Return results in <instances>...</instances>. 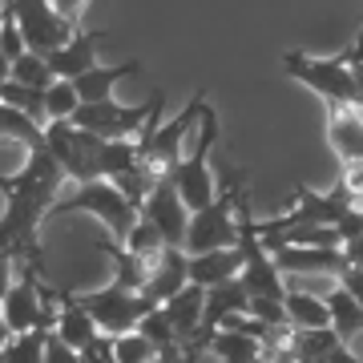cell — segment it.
<instances>
[{"label":"cell","mask_w":363,"mask_h":363,"mask_svg":"<svg viewBox=\"0 0 363 363\" xmlns=\"http://www.w3.org/2000/svg\"><path fill=\"white\" fill-rule=\"evenodd\" d=\"M65 169L57 166L49 145H33L25 154V166L13 178L0 174V247L13 262H33L45 271V247H40V222H49L52 202L65 190Z\"/></svg>","instance_id":"cell-1"},{"label":"cell","mask_w":363,"mask_h":363,"mask_svg":"<svg viewBox=\"0 0 363 363\" xmlns=\"http://www.w3.org/2000/svg\"><path fill=\"white\" fill-rule=\"evenodd\" d=\"M162 109H166V101L150 113L145 130L133 138L145 178L154 182V186L162 178H169V174L178 169V162L186 157L182 150H186V142L198 133V121H202V109H206V89H194V97L186 101V109H178L174 117H162Z\"/></svg>","instance_id":"cell-2"},{"label":"cell","mask_w":363,"mask_h":363,"mask_svg":"<svg viewBox=\"0 0 363 363\" xmlns=\"http://www.w3.org/2000/svg\"><path fill=\"white\" fill-rule=\"evenodd\" d=\"M247 169L226 166L222 174V190L214 202L190 214V230H186V255H206V250H230L238 247V206L247 202Z\"/></svg>","instance_id":"cell-3"},{"label":"cell","mask_w":363,"mask_h":363,"mask_svg":"<svg viewBox=\"0 0 363 363\" xmlns=\"http://www.w3.org/2000/svg\"><path fill=\"white\" fill-rule=\"evenodd\" d=\"M61 214H93L113 238H125L142 210L133 206L113 182L97 178V182H77V186L61 190V198L49 210V218H61Z\"/></svg>","instance_id":"cell-4"},{"label":"cell","mask_w":363,"mask_h":363,"mask_svg":"<svg viewBox=\"0 0 363 363\" xmlns=\"http://www.w3.org/2000/svg\"><path fill=\"white\" fill-rule=\"evenodd\" d=\"M283 69L298 85H307L315 97H323L327 109L359 101V81L343 57H311V52H283Z\"/></svg>","instance_id":"cell-5"},{"label":"cell","mask_w":363,"mask_h":363,"mask_svg":"<svg viewBox=\"0 0 363 363\" xmlns=\"http://www.w3.org/2000/svg\"><path fill=\"white\" fill-rule=\"evenodd\" d=\"M81 303H85V311L93 315V323L101 327L105 339L138 331V323L154 311V303H150L142 291H130V286L113 283V279L105 286H97V291H89V295H81Z\"/></svg>","instance_id":"cell-6"},{"label":"cell","mask_w":363,"mask_h":363,"mask_svg":"<svg viewBox=\"0 0 363 363\" xmlns=\"http://www.w3.org/2000/svg\"><path fill=\"white\" fill-rule=\"evenodd\" d=\"M45 145H49V154L57 157V166L65 169V178L77 186V182H97V157H101V145L105 138L97 133L81 130L73 121H49L45 125Z\"/></svg>","instance_id":"cell-7"},{"label":"cell","mask_w":363,"mask_h":363,"mask_svg":"<svg viewBox=\"0 0 363 363\" xmlns=\"http://www.w3.org/2000/svg\"><path fill=\"white\" fill-rule=\"evenodd\" d=\"M162 101H166L162 89L150 93L145 105H121V101L109 97V101H97V105H81L77 113H73V125L97 133V138H138V133L145 130L150 113H154Z\"/></svg>","instance_id":"cell-8"},{"label":"cell","mask_w":363,"mask_h":363,"mask_svg":"<svg viewBox=\"0 0 363 363\" xmlns=\"http://www.w3.org/2000/svg\"><path fill=\"white\" fill-rule=\"evenodd\" d=\"M9 13H13V21L21 25V33H25V45L33 52H40V57H49L52 49L69 45V40L81 33L77 25H69L65 16L52 13L49 0H13Z\"/></svg>","instance_id":"cell-9"},{"label":"cell","mask_w":363,"mask_h":363,"mask_svg":"<svg viewBox=\"0 0 363 363\" xmlns=\"http://www.w3.org/2000/svg\"><path fill=\"white\" fill-rule=\"evenodd\" d=\"M142 218H150L157 226V234L166 238V247H178L186 250V230H190V206L182 202V194L174 190V182L162 178L145 194L142 202Z\"/></svg>","instance_id":"cell-10"},{"label":"cell","mask_w":363,"mask_h":363,"mask_svg":"<svg viewBox=\"0 0 363 363\" xmlns=\"http://www.w3.org/2000/svg\"><path fill=\"white\" fill-rule=\"evenodd\" d=\"M274 267L291 279V274H331L339 279V271L347 267L343 247H271Z\"/></svg>","instance_id":"cell-11"},{"label":"cell","mask_w":363,"mask_h":363,"mask_svg":"<svg viewBox=\"0 0 363 363\" xmlns=\"http://www.w3.org/2000/svg\"><path fill=\"white\" fill-rule=\"evenodd\" d=\"M52 335L69 343L73 351H89L97 339H101V327L93 323V315L85 311L81 295H69V291H57V327Z\"/></svg>","instance_id":"cell-12"},{"label":"cell","mask_w":363,"mask_h":363,"mask_svg":"<svg viewBox=\"0 0 363 363\" xmlns=\"http://www.w3.org/2000/svg\"><path fill=\"white\" fill-rule=\"evenodd\" d=\"M327 142L335 150L339 166L363 162V101L335 105V109L327 113Z\"/></svg>","instance_id":"cell-13"},{"label":"cell","mask_w":363,"mask_h":363,"mask_svg":"<svg viewBox=\"0 0 363 363\" xmlns=\"http://www.w3.org/2000/svg\"><path fill=\"white\" fill-rule=\"evenodd\" d=\"M105 33L101 28H93V33H77V37L69 40V45H61V49H52L45 61H49L52 77L57 81H77L81 73H89L93 65H97V49H101Z\"/></svg>","instance_id":"cell-14"},{"label":"cell","mask_w":363,"mask_h":363,"mask_svg":"<svg viewBox=\"0 0 363 363\" xmlns=\"http://www.w3.org/2000/svg\"><path fill=\"white\" fill-rule=\"evenodd\" d=\"M182 286H190V255L178 247H169L162 259H157L154 274H150V283H145L142 295L154 303V307H162V303H169V298L178 295Z\"/></svg>","instance_id":"cell-15"},{"label":"cell","mask_w":363,"mask_h":363,"mask_svg":"<svg viewBox=\"0 0 363 363\" xmlns=\"http://www.w3.org/2000/svg\"><path fill=\"white\" fill-rule=\"evenodd\" d=\"M291 355L298 363H363L331 327H323V331H295V351Z\"/></svg>","instance_id":"cell-16"},{"label":"cell","mask_w":363,"mask_h":363,"mask_svg":"<svg viewBox=\"0 0 363 363\" xmlns=\"http://www.w3.org/2000/svg\"><path fill=\"white\" fill-rule=\"evenodd\" d=\"M130 73H142V61H121V65H93L89 73H81L73 81V89H77L81 105H97V101H109L113 89L121 81L130 77Z\"/></svg>","instance_id":"cell-17"},{"label":"cell","mask_w":363,"mask_h":363,"mask_svg":"<svg viewBox=\"0 0 363 363\" xmlns=\"http://www.w3.org/2000/svg\"><path fill=\"white\" fill-rule=\"evenodd\" d=\"M238 271H242V250H238V247H230V250H206V255H190V283L202 286V291L238 279Z\"/></svg>","instance_id":"cell-18"},{"label":"cell","mask_w":363,"mask_h":363,"mask_svg":"<svg viewBox=\"0 0 363 363\" xmlns=\"http://www.w3.org/2000/svg\"><path fill=\"white\" fill-rule=\"evenodd\" d=\"M283 311H286V323L295 327V331H323V327H331L327 298L315 295V291H295V286H286Z\"/></svg>","instance_id":"cell-19"},{"label":"cell","mask_w":363,"mask_h":363,"mask_svg":"<svg viewBox=\"0 0 363 363\" xmlns=\"http://www.w3.org/2000/svg\"><path fill=\"white\" fill-rule=\"evenodd\" d=\"M327 298V311H331V331H335L343 343L351 347V339H359L363 335V307H359V298L351 295V291H343V286H331V295Z\"/></svg>","instance_id":"cell-20"},{"label":"cell","mask_w":363,"mask_h":363,"mask_svg":"<svg viewBox=\"0 0 363 363\" xmlns=\"http://www.w3.org/2000/svg\"><path fill=\"white\" fill-rule=\"evenodd\" d=\"M210 355H218L222 363H267L262 339L242 335V331H230V327H222L218 335L210 339Z\"/></svg>","instance_id":"cell-21"},{"label":"cell","mask_w":363,"mask_h":363,"mask_svg":"<svg viewBox=\"0 0 363 363\" xmlns=\"http://www.w3.org/2000/svg\"><path fill=\"white\" fill-rule=\"evenodd\" d=\"M117 242L130 250L133 259L150 262V267H157V259H162V255L169 250V247H166V238L157 234V226H154L150 218H142V214H138V222L130 226V234H125V238H117Z\"/></svg>","instance_id":"cell-22"},{"label":"cell","mask_w":363,"mask_h":363,"mask_svg":"<svg viewBox=\"0 0 363 363\" xmlns=\"http://www.w3.org/2000/svg\"><path fill=\"white\" fill-rule=\"evenodd\" d=\"M109 351L117 363H182V355H162L142 331H125V335L109 339Z\"/></svg>","instance_id":"cell-23"},{"label":"cell","mask_w":363,"mask_h":363,"mask_svg":"<svg viewBox=\"0 0 363 363\" xmlns=\"http://www.w3.org/2000/svg\"><path fill=\"white\" fill-rule=\"evenodd\" d=\"M0 142H21L25 150H33V145H45V130L21 109L0 105Z\"/></svg>","instance_id":"cell-24"},{"label":"cell","mask_w":363,"mask_h":363,"mask_svg":"<svg viewBox=\"0 0 363 363\" xmlns=\"http://www.w3.org/2000/svg\"><path fill=\"white\" fill-rule=\"evenodd\" d=\"M0 105H13L25 117H33L40 130L49 125V113H45V93L28 89V85H16V81H0Z\"/></svg>","instance_id":"cell-25"},{"label":"cell","mask_w":363,"mask_h":363,"mask_svg":"<svg viewBox=\"0 0 363 363\" xmlns=\"http://www.w3.org/2000/svg\"><path fill=\"white\" fill-rule=\"evenodd\" d=\"M9 81H16V85H28V89H40V93H45L57 77H52L49 61H45L40 52L28 49L25 57H16V61H13V73H9Z\"/></svg>","instance_id":"cell-26"},{"label":"cell","mask_w":363,"mask_h":363,"mask_svg":"<svg viewBox=\"0 0 363 363\" xmlns=\"http://www.w3.org/2000/svg\"><path fill=\"white\" fill-rule=\"evenodd\" d=\"M81 109V97L73 89V81H52L45 89V113L49 121H73V113Z\"/></svg>","instance_id":"cell-27"},{"label":"cell","mask_w":363,"mask_h":363,"mask_svg":"<svg viewBox=\"0 0 363 363\" xmlns=\"http://www.w3.org/2000/svg\"><path fill=\"white\" fill-rule=\"evenodd\" d=\"M45 335L49 331H25L13 335L9 347L0 351V363H45Z\"/></svg>","instance_id":"cell-28"},{"label":"cell","mask_w":363,"mask_h":363,"mask_svg":"<svg viewBox=\"0 0 363 363\" xmlns=\"http://www.w3.org/2000/svg\"><path fill=\"white\" fill-rule=\"evenodd\" d=\"M9 13V9H4ZM0 49H4V57L9 61H16V57H25L28 45H25V33H21V25L13 21V13L4 16V28H0Z\"/></svg>","instance_id":"cell-29"},{"label":"cell","mask_w":363,"mask_h":363,"mask_svg":"<svg viewBox=\"0 0 363 363\" xmlns=\"http://www.w3.org/2000/svg\"><path fill=\"white\" fill-rule=\"evenodd\" d=\"M339 190L355 202V206H363V162H347V166H339Z\"/></svg>","instance_id":"cell-30"},{"label":"cell","mask_w":363,"mask_h":363,"mask_svg":"<svg viewBox=\"0 0 363 363\" xmlns=\"http://www.w3.org/2000/svg\"><path fill=\"white\" fill-rule=\"evenodd\" d=\"M45 363H81V351H73L69 343H61V339L52 335H45Z\"/></svg>","instance_id":"cell-31"},{"label":"cell","mask_w":363,"mask_h":363,"mask_svg":"<svg viewBox=\"0 0 363 363\" xmlns=\"http://www.w3.org/2000/svg\"><path fill=\"white\" fill-rule=\"evenodd\" d=\"M49 4H52V13L65 16L69 25H77V28H81V16H85V9H89V0H49Z\"/></svg>","instance_id":"cell-32"},{"label":"cell","mask_w":363,"mask_h":363,"mask_svg":"<svg viewBox=\"0 0 363 363\" xmlns=\"http://www.w3.org/2000/svg\"><path fill=\"white\" fill-rule=\"evenodd\" d=\"M13 259H9V250L0 247V303H4V295H9V286H13Z\"/></svg>","instance_id":"cell-33"},{"label":"cell","mask_w":363,"mask_h":363,"mask_svg":"<svg viewBox=\"0 0 363 363\" xmlns=\"http://www.w3.org/2000/svg\"><path fill=\"white\" fill-rule=\"evenodd\" d=\"M9 339H13V331H9V323H4V311H0V351L9 347Z\"/></svg>","instance_id":"cell-34"},{"label":"cell","mask_w":363,"mask_h":363,"mask_svg":"<svg viewBox=\"0 0 363 363\" xmlns=\"http://www.w3.org/2000/svg\"><path fill=\"white\" fill-rule=\"evenodd\" d=\"M9 73H13V61L4 57V49H0V81H9Z\"/></svg>","instance_id":"cell-35"},{"label":"cell","mask_w":363,"mask_h":363,"mask_svg":"<svg viewBox=\"0 0 363 363\" xmlns=\"http://www.w3.org/2000/svg\"><path fill=\"white\" fill-rule=\"evenodd\" d=\"M274 363H298V359H295V355H286V359H274Z\"/></svg>","instance_id":"cell-36"},{"label":"cell","mask_w":363,"mask_h":363,"mask_svg":"<svg viewBox=\"0 0 363 363\" xmlns=\"http://www.w3.org/2000/svg\"><path fill=\"white\" fill-rule=\"evenodd\" d=\"M4 16H9V13H4V9H0V28H4Z\"/></svg>","instance_id":"cell-37"},{"label":"cell","mask_w":363,"mask_h":363,"mask_svg":"<svg viewBox=\"0 0 363 363\" xmlns=\"http://www.w3.org/2000/svg\"><path fill=\"white\" fill-rule=\"evenodd\" d=\"M9 4H13V0H0V9H9Z\"/></svg>","instance_id":"cell-38"},{"label":"cell","mask_w":363,"mask_h":363,"mask_svg":"<svg viewBox=\"0 0 363 363\" xmlns=\"http://www.w3.org/2000/svg\"><path fill=\"white\" fill-rule=\"evenodd\" d=\"M359 214H363V206H359Z\"/></svg>","instance_id":"cell-39"}]
</instances>
